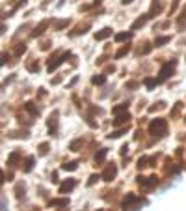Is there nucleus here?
I'll use <instances>...</instances> for the list:
<instances>
[{
  "label": "nucleus",
  "instance_id": "obj_1",
  "mask_svg": "<svg viewBox=\"0 0 186 211\" xmlns=\"http://www.w3.org/2000/svg\"><path fill=\"white\" fill-rule=\"evenodd\" d=\"M149 131H151V135H154V136L166 135V131H168V123H166V120H154V122L149 125Z\"/></svg>",
  "mask_w": 186,
  "mask_h": 211
},
{
  "label": "nucleus",
  "instance_id": "obj_2",
  "mask_svg": "<svg viewBox=\"0 0 186 211\" xmlns=\"http://www.w3.org/2000/svg\"><path fill=\"white\" fill-rule=\"evenodd\" d=\"M115 174H117L115 165H110V166H106V170L102 172V179H104V181H112V179L115 178Z\"/></svg>",
  "mask_w": 186,
  "mask_h": 211
},
{
  "label": "nucleus",
  "instance_id": "obj_3",
  "mask_svg": "<svg viewBox=\"0 0 186 211\" xmlns=\"http://www.w3.org/2000/svg\"><path fill=\"white\" fill-rule=\"evenodd\" d=\"M173 67H175V62H169V64H166L164 67H162L160 69V80H166L169 77V73L173 71Z\"/></svg>",
  "mask_w": 186,
  "mask_h": 211
},
{
  "label": "nucleus",
  "instance_id": "obj_4",
  "mask_svg": "<svg viewBox=\"0 0 186 211\" xmlns=\"http://www.w3.org/2000/svg\"><path fill=\"white\" fill-rule=\"evenodd\" d=\"M73 187H75V181H73V179H69V181H65V183H61V185H60V191H61V193H65V191H71Z\"/></svg>",
  "mask_w": 186,
  "mask_h": 211
},
{
  "label": "nucleus",
  "instance_id": "obj_5",
  "mask_svg": "<svg viewBox=\"0 0 186 211\" xmlns=\"http://www.w3.org/2000/svg\"><path fill=\"white\" fill-rule=\"evenodd\" d=\"M147 17H149V15H145V17H140V19L134 22V25H132V30H138L140 26H143V25H145V21H147Z\"/></svg>",
  "mask_w": 186,
  "mask_h": 211
},
{
  "label": "nucleus",
  "instance_id": "obj_6",
  "mask_svg": "<svg viewBox=\"0 0 186 211\" xmlns=\"http://www.w3.org/2000/svg\"><path fill=\"white\" fill-rule=\"evenodd\" d=\"M112 34V30L110 28H104L102 32H99V34H95V39H104V37H108Z\"/></svg>",
  "mask_w": 186,
  "mask_h": 211
},
{
  "label": "nucleus",
  "instance_id": "obj_7",
  "mask_svg": "<svg viewBox=\"0 0 186 211\" xmlns=\"http://www.w3.org/2000/svg\"><path fill=\"white\" fill-rule=\"evenodd\" d=\"M128 120H130V116H128V112H127L125 116H119V118L115 120L113 123H115V125H121V123H125V122H128Z\"/></svg>",
  "mask_w": 186,
  "mask_h": 211
},
{
  "label": "nucleus",
  "instance_id": "obj_8",
  "mask_svg": "<svg viewBox=\"0 0 186 211\" xmlns=\"http://www.w3.org/2000/svg\"><path fill=\"white\" fill-rule=\"evenodd\" d=\"M104 157H106V150H101V151L95 155V161H97V162H102V161H104Z\"/></svg>",
  "mask_w": 186,
  "mask_h": 211
},
{
  "label": "nucleus",
  "instance_id": "obj_9",
  "mask_svg": "<svg viewBox=\"0 0 186 211\" xmlns=\"http://www.w3.org/2000/svg\"><path fill=\"white\" fill-rule=\"evenodd\" d=\"M61 168L63 170H76V162H65Z\"/></svg>",
  "mask_w": 186,
  "mask_h": 211
},
{
  "label": "nucleus",
  "instance_id": "obj_10",
  "mask_svg": "<svg viewBox=\"0 0 186 211\" xmlns=\"http://www.w3.org/2000/svg\"><path fill=\"white\" fill-rule=\"evenodd\" d=\"M104 80H106V79H104L102 75H99V77H93V79H91V82H93V84H104Z\"/></svg>",
  "mask_w": 186,
  "mask_h": 211
},
{
  "label": "nucleus",
  "instance_id": "obj_11",
  "mask_svg": "<svg viewBox=\"0 0 186 211\" xmlns=\"http://www.w3.org/2000/svg\"><path fill=\"white\" fill-rule=\"evenodd\" d=\"M121 112H127V105H119L113 108V114H121Z\"/></svg>",
  "mask_w": 186,
  "mask_h": 211
},
{
  "label": "nucleus",
  "instance_id": "obj_12",
  "mask_svg": "<svg viewBox=\"0 0 186 211\" xmlns=\"http://www.w3.org/2000/svg\"><path fill=\"white\" fill-rule=\"evenodd\" d=\"M130 37V34H127V32H123V34H117V36H115V39H117V41H125V39H128Z\"/></svg>",
  "mask_w": 186,
  "mask_h": 211
},
{
  "label": "nucleus",
  "instance_id": "obj_13",
  "mask_svg": "<svg viewBox=\"0 0 186 211\" xmlns=\"http://www.w3.org/2000/svg\"><path fill=\"white\" fill-rule=\"evenodd\" d=\"M169 41V37L168 36H164V37H156V45L160 47V45H164V43H168Z\"/></svg>",
  "mask_w": 186,
  "mask_h": 211
},
{
  "label": "nucleus",
  "instance_id": "obj_14",
  "mask_svg": "<svg viewBox=\"0 0 186 211\" xmlns=\"http://www.w3.org/2000/svg\"><path fill=\"white\" fill-rule=\"evenodd\" d=\"M26 110L32 112V114H37V108L34 107V103H26Z\"/></svg>",
  "mask_w": 186,
  "mask_h": 211
},
{
  "label": "nucleus",
  "instance_id": "obj_15",
  "mask_svg": "<svg viewBox=\"0 0 186 211\" xmlns=\"http://www.w3.org/2000/svg\"><path fill=\"white\" fill-rule=\"evenodd\" d=\"M127 53H128V45H127V47H123V49H121V51H119L117 54H115V56H117V58H121V56H125Z\"/></svg>",
  "mask_w": 186,
  "mask_h": 211
},
{
  "label": "nucleus",
  "instance_id": "obj_16",
  "mask_svg": "<svg viewBox=\"0 0 186 211\" xmlns=\"http://www.w3.org/2000/svg\"><path fill=\"white\" fill-rule=\"evenodd\" d=\"M32 165H34V159H32V157H28V159H26V166H24V170L28 172V170L32 168Z\"/></svg>",
  "mask_w": 186,
  "mask_h": 211
},
{
  "label": "nucleus",
  "instance_id": "obj_17",
  "mask_svg": "<svg viewBox=\"0 0 186 211\" xmlns=\"http://www.w3.org/2000/svg\"><path fill=\"white\" fill-rule=\"evenodd\" d=\"M17 159H19V151H15V153L9 157V165H15V161H17Z\"/></svg>",
  "mask_w": 186,
  "mask_h": 211
},
{
  "label": "nucleus",
  "instance_id": "obj_18",
  "mask_svg": "<svg viewBox=\"0 0 186 211\" xmlns=\"http://www.w3.org/2000/svg\"><path fill=\"white\" fill-rule=\"evenodd\" d=\"M39 151H41V153L45 155L46 151H49V144H41V146H39Z\"/></svg>",
  "mask_w": 186,
  "mask_h": 211
},
{
  "label": "nucleus",
  "instance_id": "obj_19",
  "mask_svg": "<svg viewBox=\"0 0 186 211\" xmlns=\"http://www.w3.org/2000/svg\"><path fill=\"white\" fill-rule=\"evenodd\" d=\"M154 84H156V80H153V79H147V80H145V86H147V88H153Z\"/></svg>",
  "mask_w": 186,
  "mask_h": 211
},
{
  "label": "nucleus",
  "instance_id": "obj_20",
  "mask_svg": "<svg viewBox=\"0 0 186 211\" xmlns=\"http://www.w3.org/2000/svg\"><path fill=\"white\" fill-rule=\"evenodd\" d=\"M50 204H54V205H65L67 200H54V202H50Z\"/></svg>",
  "mask_w": 186,
  "mask_h": 211
},
{
  "label": "nucleus",
  "instance_id": "obj_21",
  "mask_svg": "<svg viewBox=\"0 0 186 211\" xmlns=\"http://www.w3.org/2000/svg\"><path fill=\"white\" fill-rule=\"evenodd\" d=\"M97 179H99V176H91V178H89V181H87V185H93Z\"/></svg>",
  "mask_w": 186,
  "mask_h": 211
},
{
  "label": "nucleus",
  "instance_id": "obj_22",
  "mask_svg": "<svg viewBox=\"0 0 186 211\" xmlns=\"http://www.w3.org/2000/svg\"><path fill=\"white\" fill-rule=\"evenodd\" d=\"M26 51V47L24 45H20V47H17V54H22V53H24Z\"/></svg>",
  "mask_w": 186,
  "mask_h": 211
},
{
  "label": "nucleus",
  "instance_id": "obj_23",
  "mask_svg": "<svg viewBox=\"0 0 186 211\" xmlns=\"http://www.w3.org/2000/svg\"><path fill=\"white\" fill-rule=\"evenodd\" d=\"M6 58H8V54H0V65L6 64Z\"/></svg>",
  "mask_w": 186,
  "mask_h": 211
},
{
  "label": "nucleus",
  "instance_id": "obj_24",
  "mask_svg": "<svg viewBox=\"0 0 186 211\" xmlns=\"http://www.w3.org/2000/svg\"><path fill=\"white\" fill-rule=\"evenodd\" d=\"M78 146H80V140H75V142L71 144V150H76Z\"/></svg>",
  "mask_w": 186,
  "mask_h": 211
},
{
  "label": "nucleus",
  "instance_id": "obj_25",
  "mask_svg": "<svg viewBox=\"0 0 186 211\" xmlns=\"http://www.w3.org/2000/svg\"><path fill=\"white\" fill-rule=\"evenodd\" d=\"M2 181H4V174H2V170H0V185H2Z\"/></svg>",
  "mask_w": 186,
  "mask_h": 211
},
{
  "label": "nucleus",
  "instance_id": "obj_26",
  "mask_svg": "<svg viewBox=\"0 0 186 211\" xmlns=\"http://www.w3.org/2000/svg\"><path fill=\"white\" fill-rule=\"evenodd\" d=\"M132 2V0H123V4H130Z\"/></svg>",
  "mask_w": 186,
  "mask_h": 211
},
{
  "label": "nucleus",
  "instance_id": "obj_27",
  "mask_svg": "<svg viewBox=\"0 0 186 211\" xmlns=\"http://www.w3.org/2000/svg\"><path fill=\"white\" fill-rule=\"evenodd\" d=\"M2 32H4V26H2V25H0V34H2Z\"/></svg>",
  "mask_w": 186,
  "mask_h": 211
},
{
  "label": "nucleus",
  "instance_id": "obj_28",
  "mask_svg": "<svg viewBox=\"0 0 186 211\" xmlns=\"http://www.w3.org/2000/svg\"><path fill=\"white\" fill-rule=\"evenodd\" d=\"M95 2H97V4H99V2H102V0H95Z\"/></svg>",
  "mask_w": 186,
  "mask_h": 211
}]
</instances>
